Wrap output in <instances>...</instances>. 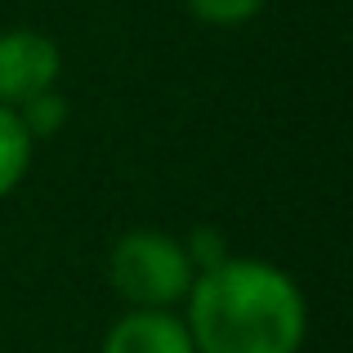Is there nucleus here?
<instances>
[{
    "label": "nucleus",
    "instance_id": "obj_1",
    "mask_svg": "<svg viewBox=\"0 0 353 353\" xmlns=\"http://www.w3.org/2000/svg\"><path fill=\"white\" fill-rule=\"evenodd\" d=\"M183 327L197 353H300L309 300L273 259L219 255L183 295Z\"/></svg>",
    "mask_w": 353,
    "mask_h": 353
},
{
    "label": "nucleus",
    "instance_id": "obj_2",
    "mask_svg": "<svg viewBox=\"0 0 353 353\" xmlns=\"http://www.w3.org/2000/svg\"><path fill=\"white\" fill-rule=\"evenodd\" d=\"M197 264L183 237L165 228H130L108 250V286L125 309H179Z\"/></svg>",
    "mask_w": 353,
    "mask_h": 353
},
{
    "label": "nucleus",
    "instance_id": "obj_3",
    "mask_svg": "<svg viewBox=\"0 0 353 353\" xmlns=\"http://www.w3.org/2000/svg\"><path fill=\"white\" fill-rule=\"evenodd\" d=\"M63 50L54 36L36 27H9L0 32V108H27L32 99L59 90Z\"/></svg>",
    "mask_w": 353,
    "mask_h": 353
},
{
    "label": "nucleus",
    "instance_id": "obj_4",
    "mask_svg": "<svg viewBox=\"0 0 353 353\" xmlns=\"http://www.w3.org/2000/svg\"><path fill=\"white\" fill-rule=\"evenodd\" d=\"M99 353H197L183 327V313L174 309H125L103 331Z\"/></svg>",
    "mask_w": 353,
    "mask_h": 353
},
{
    "label": "nucleus",
    "instance_id": "obj_5",
    "mask_svg": "<svg viewBox=\"0 0 353 353\" xmlns=\"http://www.w3.org/2000/svg\"><path fill=\"white\" fill-rule=\"evenodd\" d=\"M32 157H36V139L27 134L23 117L14 108H0V201L23 188L27 170H32Z\"/></svg>",
    "mask_w": 353,
    "mask_h": 353
},
{
    "label": "nucleus",
    "instance_id": "obj_6",
    "mask_svg": "<svg viewBox=\"0 0 353 353\" xmlns=\"http://www.w3.org/2000/svg\"><path fill=\"white\" fill-rule=\"evenodd\" d=\"M188 14L197 18L201 27H219V32H233V27H246L264 14L268 0H183Z\"/></svg>",
    "mask_w": 353,
    "mask_h": 353
}]
</instances>
